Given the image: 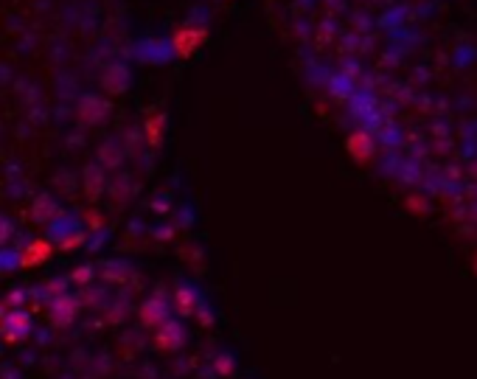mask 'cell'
<instances>
[{
  "label": "cell",
  "mask_w": 477,
  "mask_h": 379,
  "mask_svg": "<svg viewBox=\"0 0 477 379\" xmlns=\"http://www.w3.org/2000/svg\"><path fill=\"white\" fill-rule=\"evenodd\" d=\"M76 312H79V301L73 298V295L62 292L57 295V298H51V318L57 326H68L76 320Z\"/></svg>",
  "instance_id": "obj_2"
},
{
  "label": "cell",
  "mask_w": 477,
  "mask_h": 379,
  "mask_svg": "<svg viewBox=\"0 0 477 379\" xmlns=\"http://www.w3.org/2000/svg\"><path fill=\"white\" fill-rule=\"evenodd\" d=\"M90 275H93V270H76L73 281H90Z\"/></svg>",
  "instance_id": "obj_6"
},
{
  "label": "cell",
  "mask_w": 477,
  "mask_h": 379,
  "mask_svg": "<svg viewBox=\"0 0 477 379\" xmlns=\"http://www.w3.org/2000/svg\"><path fill=\"white\" fill-rule=\"evenodd\" d=\"M0 331H3V337L9 343H17V340H23V337L31 334V318L23 309H12L3 318V323H0Z\"/></svg>",
  "instance_id": "obj_1"
},
{
  "label": "cell",
  "mask_w": 477,
  "mask_h": 379,
  "mask_svg": "<svg viewBox=\"0 0 477 379\" xmlns=\"http://www.w3.org/2000/svg\"><path fill=\"white\" fill-rule=\"evenodd\" d=\"M48 256H51V247H48V242H31V244H26V250H23L20 264H23V267H31V264L46 262Z\"/></svg>",
  "instance_id": "obj_3"
},
{
  "label": "cell",
  "mask_w": 477,
  "mask_h": 379,
  "mask_svg": "<svg viewBox=\"0 0 477 379\" xmlns=\"http://www.w3.org/2000/svg\"><path fill=\"white\" fill-rule=\"evenodd\" d=\"M9 236H12V222L6 217H0V244H3Z\"/></svg>",
  "instance_id": "obj_5"
},
{
  "label": "cell",
  "mask_w": 477,
  "mask_h": 379,
  "mask_svg": "<svg viewBox=\"0 0 477 379\" xmlns=\"http://www.w3.org/2000/svg\"><path fill=\"white\" fill-rule=\"evenodd\" d=\"M48 214H51V202H48V197H39V200L34 202V217H37V220H48Z\"/></svg>",
  "instance_id": "obj_4"
}]
</instances>
